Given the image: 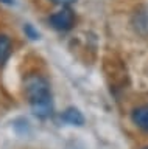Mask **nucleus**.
<instances>
[{"mask_svg":"<svg viewBox=\"0 0 148 149\" xmlns=\"http://www.w3.org/2000/svg\"><path fill=\"white\" fill-rule=\"evenodd\" d=\"M25 95L34 116L45 120L53 113V98L48 79L39 73H31L24 81Z\"/></svg>","mask_w":148,"mask_h":149,"instance_id":"obj_1","label":"nucleus"},{"mask_svg":"<svg viewBox=\"0 0 148 149\" xmlns=\"http://www.w3.org/2000/svg\"><path fill=\"white\" fill-rule=\"evenodd\" d=\"M76 22L75 13L72 11L69 6H62L59 11L53 13L52 16L48 17V23L52 25V28L58 31H69L72 30L73 25Z\"/></svg>","mask_w":148,"mask_h":149,"instance_id":"obj_2","label":"nucleus"},{"mask_svg":"<svg viewBox=\"0 0 148 149\" xmlns=\"http://www.w3.org/2000/svg\"><path fill=\"white\" fill-rule=\"evenodd\" d=\"M61 120L64 123L72 124V126H83L84 124V115H83L76 107H67V109L62 112Z\"/></svg>","mask_w":148,"mask_h":149,"instance_id":"obj_3","label":"nucleus"},{"mask_svg":"<svg viewBox=\"0 0 148 149\" xmlns=\"http://www.w3.org/2000/svg\"><path fill=\"white\" fill-rule=\"evenodd\" d=\"M131 120L137 127H140V129L148 132V106L136 107L131 113Z\"/></svg>","mask_w":148,"mask_h":149,"instance_id":"obj_4","label":"nucleus"},{"mask_svg":"<svg viewBox=\"0 0 148 149\" xmlns=\"http://www.w3.org/2000/svg\"><path fill=\"white\" fill-rule=\"evenodd\" d=\"M13 51V42L8 36L5 34H0V67L10 59Z\"/></svg>","mask_w":148,"mask_h":149,"instance_id":"obj_5","label":"nucleus"},{"mask_svg":"<svg viewBox=\"0 0 148 149\" xmlns=\"http://www.w3.org/2000/svg\"><path fill=\"white\" fill-rule=\"evenodd\" d=\"M24 33L27 34V37H30L31 40L39 39V31L36 30L33 25H30V23H25V25H24Z\"/></svg>","mask_w":148,"mask_h":149,"instance_id":"obj_6","label":"nucleus"},{"mask_svg":"<svg viewBox=\"0 0 148 149\" xmlns=\"http://www.w3.org/2000/svg\"><path fill=\"white\" fill-rule=\"evenodd\" d=\"M52 3H55V5H59V6H69L70 8L73 3H76V0H50Z\"/></svg>","mask_w":148,"mask_h":149,"instance_id":"obj_7","label":"nucleus"},{"mask_svg":"<svg viewBox=\"0 0 148 149\" xmlns=\"http://www.w3.org/2000/svg\"><path fill=\"white\" fill-rule=\"evenodd\" d=\"M2 3H6V5H13L14 3V0H0Z\"/></svg>","mask_w":148,"mask_h":149,"instance_id":"obj_8","label":"nucleus"},{"mask_svg":"<svg viewBox=\"0 0 148 149\" xmlns=\"http://www.w3.org/2000/svg\"><path fill=\"white\" fill-rule=\"evenodd\" d=\"M142 149H148V146H145V148H142Z\"/></svg>","mask_w":148,"mask_h":149,"instance_id":"obj_9","label":"nucleus"}]
</instances>
